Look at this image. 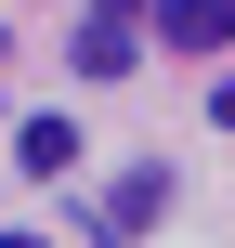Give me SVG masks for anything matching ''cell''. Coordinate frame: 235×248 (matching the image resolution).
<instances>
[{"label":"cell","instance_id":"obj_1","mask_svg":"<svg viewBox=\"0 0 235 248\" xmlns=\"http://www.w3.org/2000/svg\"><path fill=\"white\" fill-rule=\"evenodd\" d=\"M157 209H170V170L144 157V170H118V183H105V209H92V248H144V235H157Z\"/></svg>","mask_w":235,"mask_h":248},{"label":"cell","instance_id":"obj_2","mask_svg":"<svg viewBox=\"0 0 235 248\" xmlns=\"http://www.w3.org/2000/svg\"><path fill=\"white\" fill-rule=\"evenodd\" d=\"M65 52H78V78H131L144 26H131V13H78V39H65Z\"/></svg>","mask_w":235,"mask_h":248},{"label":"cell","instance_id":"obj_3","mask_svg":"<svg viewBox=\"0 0 235 248\" xmlns=\"http://www.w3.org/2000/svg\"><path fill=\"white\" fill-rule=\"evenodd\" d=\"M157 39L170 52H235V0H157Z\"/></svg>","mask_w":235,"mask_h":248},{"label":"cell","instance_id":"obj_4","mask_svg":"<svg viewBox=\"0 0 235 248\" xmlns=\"http://www.w3.org/2000/svg\"><path fill=\"white\" fill-rule=\"evenodd\" d=\"M13 170H26V183H65V170H78V118H26V131H13Z\"/></svg>","mask_w":235,"mask_h":248},{"label":"cell","instance_id":"obj_5","mask_svg":"<svg viewBox=\"0 0 235 248\" xmlns=\"http://www.w3.org/2000/svg\"><path fill=\"white\" fill-rule=\"evenodd\" d=\"M78 13H131V26H144V13H157V0H78Z\"/></svg>","mask_w":235,"mask_h":248},{"label":"cell","instance_id":"obj_6","mask_svg":"<svg viewBox=\"0 0 235 248\" xmlns=\"http://www.w3.org/2000/svg\"><path fill=\"white\" fill-rule=\"evenodd\" d=\"M209 118H222V131H235V78H222V92H209Z\"/></svg>","mask_w":235,"mask_h":248}]
</instances>
